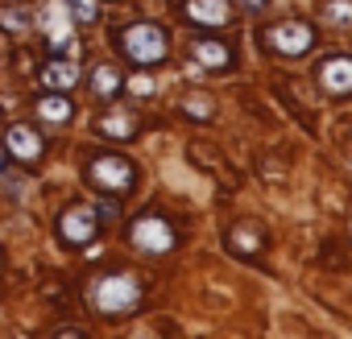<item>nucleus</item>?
Masks as SVG:
<instances>
[{
  "instance_id": "1",
  "label": "nucleus",
  "mask_w": 352,
  "mask_h": 339,
  "mask_svg": "<svg viewBox=\"0 0 352 339\" xmlns=\"http://www.w3.org/2000/svg\"><path fill=\"white\" fill-rule=\"evenodd\" d=\"M87 298L100 314H129V310L141 306V281L129 269H112V273H100L91 281Z\"/></svg>"
},
{
  "instance_id": "2",
  "label": "nucleus",
  "mask_w": 352,
  "mask_h": 339,
  "mask_svg": "<svg viewBox=\"0 0 352 339\" xmlns=\"http://www.w3.org/2000/svg\"><path fill=\"white\" fill-rule=\"evenodd\" d=\"M116 46H120V54H124L129 62H137V67H153V62H162V58L170 54V38H166V30L153 25V21H137V25L120 30V34H116Z\"/></svg>"
},
{
  "instance_id": "3",
  "label": "nucleus",
  "mask_w": 352,
  "mask_h": 339,
  "mask_svg": "<svg viewBox=\"0 0 352 339\" xmlns=\"http://www.w3.org/2000/svg\"><path fill=\"white\" fill-rule=\"evenodd\" d=\"M87 183L108 195H129L137 187V165L120 153H96L87 161Z\"/></svg>"
},
{
  "instance_id": "4",
  "label": "nucleus",
  "mask_w": 352,
  "mask_h": 339,
  "mask_svg": "<svg viewBox=\"0 0 352 339\" xmlns=\"http://www.w3.org/2000/svg\"><path fill=\"white\" fill-rule=\"evenodd\" d=\"M129 244L141 248V253H149V257H162V253H170L174 244H179V232H174V224L166 215L145 211V215H137L129 224Z\"/></svg>"
},
{
  "instance_id": "5",
  "label": "nucleus",
  "mask_w": 352,
  "mask_h": 339,
  "mask_svg": "<svg viewBox=\"0 0 352 339\" xmlns=\"http://www.w3.org/2000/svg\"><path fill=\"white\" fill-rule=\"evenodd\" d=\"M261 46H270V50H278V54H286V58H298V54H311L315 50V30L307 25V21H278V25H270V30H261Z\"/></svg>"
},
{
  "instance_id": "6",
  "label": "nucleus",
  "mask_w": 352,
  "mask_h": 339,
  "mask_svg": "<svg viewBox=\"0 0 352 339\" xmlns=\"http://www.w3.org/2000/svg\"><path fill=\"white\" fill-rule=\"evenodd\" d=\"M100 215H96V207H87V203H71V207H63V215H58V240L63 244H71V248H87L96 236H100Z\"/></svg>"
},
{
  "instance_id": "7",
  "label": "nucleus",
  "mask_w": 352,
  "mask_h": 339,
  "mask_svg": "<svg viewBox=\"0 0 352 339\" xmlns=\"http://www.w3.org/2000/svg\"><path fill=\"white\" fill-rule=\"evenodd\" d=\"M265 228L257 224V220H241V224H232L228 228V253H236V257H245V261H257L261 257V248H265Z\"/></svg>"
},
{
  "instance_id": "8",
  "label": "nucleus",
  "mask_w": 352,
  "mask_h": 339,
  "mask_svg": "<svg viewBox=\"0 0 352 339\" xmlns=\"http://www.w3.org/2000/svg\"><path fill=\"white\" fill-rule=\"evenodd\" d=\"M5 149H9L21 165H38V161H42V153H46L42 137H38L30 124H13V128L5 132Z\"/></svg>"
},
{
  "instance_id": "9",
  "label": "nucleus",
  "mask_w": 352,
  "mask_h": 339,
  "mask_svg": "<svg viewBox=\"0 0 352 339\" xmlns=\"http://www.w3.org/2000/svg\"><path fill=\"white\" fill-rule=\"evenodd\" d=\"M319 87L327 95H352V58L348 54H331L319 62Z\"/></svg>"
},
{
  "instance_id": "10",
  "label": "nucleus",
  "mask_w": 352,
  "mask_h": 339,
  "mask_svg": "<svg viewBox=\"0 0 352 339\" xmlns=\"http://www.w3.org/2000/svg\"><path fill=\"white\" fill-rule=\"evenodd\" d=\"M191 58L208 71H228L232 67V46L220 42V38H195L191 42Z\"/></svg>"
},
{
  "instance_id": "11",
  "label": "nucleus",
  "mask_w": 352,
  "mask_h": 339,
  "mask_svg": "<svg viewBox=\"0 0 352 339\" xmlns=\"http://www.w3.org/2000/svg\"><path fill=\"white\" fill-rule=\"evenodd\" d=\"M187 21H195V25H228L232 21V9H228V0H187Z\"/></svg>"
},
{
  "instance_id": "12",
  "label": "nucleus",
  "mask_w": 352,
  "mask_h": 339,
  "mask_svg": "<svg viewBox=\"0 0 352 339\" xmlns=\"http://www.w3.org/2000/svg\"><path fill=\"white\" fill-rule=\"evenodd\" d=\"M75 62L71 58H54V62H46L42 67V83L50 87V91H67V87H75Z\"/></svg>"
},
{
  "instance_id": "13",
  "label": "nucleus",
  "mask_w": 352,
  "mask_h": 339,
  "mask_svg": "<svg viewBox=\"0 0 352 339\" xmlns=\"http://www.w3.org/2000/svg\"><path fill=\"white\" fill-rule=\"evenodd\" d=\"M38 116L50 120V124H67V120L75 116V108H71L67 95H42V100H38Z\"/></svg>"
},
{
  "instance_id": "14",
  "label": "nucleus",
  "mask_w": 352,
  "mask_h": 339,
  "mask_svg": "<svg viewBox=\"0 0 352 339\" xmlns=\"http://www.w3.org/2000/svg\"><path fill=\"white\" fill-rule=\"evenodd\" d=\"M100 132H104V137H120V141H124V137H133V132H137V116L108 112V116L100 120Z\"/></svg>"
},
{
  "instance_id": "15",
  "label": "nucleus",
  "mask_w": 352,
  "mask_h": 339,
  "mask_svg": "<svg viewBox=\"0 0 352 339\" xmlns=\"http://www.w3.org/2000/svg\"><path fill=\"white\" fill-rule=\"evenodd\" d=\"M91 91H96V95H104V100H112V95L120 91V75H116L112 67H100V71L91 75Z\"/></svg>"
},
{
  "instance_id": "16",
  "label": "nucleus",
  "mask_w": 352,
  "mask_h": 339,
  "mask_svg": "<svg viewBox=\"0 0 352 339\" xmlns=\"http://www.w3.org/2000/svg\"><path fill=\"white\" fill-rule=\"evenodd\" d=\"M323 17L340 30H352V0H327L323 5Z\"/></svg>"
},
{
  "instance_id": "17",
  "label": "nucleus",
  "mask_w": 352,
  "mask_h": 339,
  "mask_svg": "<svg viewBox=\"0 0 352 339\" xmlns=\"http://www.w3.org/2000/svg\"><path fill=\"white\" fill-rule=\"evenodd\" d=\"M183 108H187V116H195V120H212V116H216V104H212L208 95H187Z\"/></svg>"
},
{
  "instance_id": "18",
  "label": "nucleus",
  "mask_w": 352,
  "mask_h": 339,
  "mask_svg": "<svg viewBox=\"0 0 352 339\" xmlns=\"http://www.w3.org/2000/svg\"><path fill=\"white\" fill-rule=\"evenodd\" d=\"M67 5H71L75 21H83V25H91V21L100 17V5H96V0H67Z\"/></svg>"
},
{
  "instance_id": "19",
  "label": "nucleus",
  "mask_w": 352,
  "mask_h": 339,
  "mask_svg": "<svg viewBox=\"0 0 352 339\" xmlns=\"http://www.w3.org/2000/svg\"><path fill=\"white\" fill-rule=\"evenodd\" d=\"M0 25H5L9 34H21V30L30 25V13H21V9H17V13H13V9H0Z\"/></svg>"
},
{
  "instance_id": "20",
  "label": "nucleus",
  "mask_w": 352,
  "mask_h": 339,
  "mask_svg": "<svg viewBox=\"0 0 352 339\" xmlns=\"http://www.w3.org/2000/svg\"><path fill=\"white\" fill-rule=\"evenodd\" d=\"M241 5H245V9H249V13H261V9H265V5H270V0H241Z\"/></svg>"
}]
</instances>
